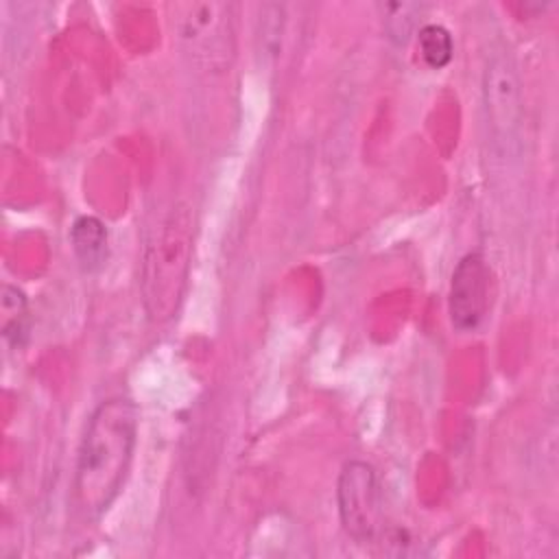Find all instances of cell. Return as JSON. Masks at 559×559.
Masks as SVG:
<instances>
[{
	"mask_svg": "<svg viewBox=\"0 0 559 559\" xmlns=\"http://www.w3.org/2000/svg\"><path fill=\"white\" fill-rule=\"evenodd\" d=\"M138 437V408L124 397L100 402L85 428L74 467V504L87 518H100L118 498Z\"/></svg>",
	"mask_w": 559,
	"mask_h": 559,
	"instance_id": "1",
	"label": "cell"
},
{
	"mask_svg": "<svg viewBox=\"0 0 559 559\" xmlns=\"http://www.w3.org/2000/svg\"><path fill=\"white\" fill-rule=\"evenodd\" d=\"M194 247V212L177 201L151 229L142 253V306L153 323L170 321L186 295Z\"/></svg>",
	"mask_w": 559,
	"mask_h": 559,
	"instance_id": "2",
	"label": "cell"
},
{
	"mask_svg": "<svg viewBox=\"0 0 559 559\" xmlns=\"http://www.w3.org/2000/svg\"><path fill=\"white\" fill-rule=\"evenodd\" d=\"M234 2H186L175 9L173 28L186 55L203 70L225 72L236 55Z\"/></svg>",
	"mask_w": 559,
	"mask_h": 559,
	"instance_id": "3",
	"label": "cell"
},
{
	"mask_svg": "<svg viewBox=\"0 0 559 559\" xmlns=\"http://www.w3.org/2000/svg\"><path fill=\"white\" fill-rule=\"evenodd\" d=\"M483 100L496 148L511 155L520 146L524 96L518 63L504 44H496L483 70Z\"/></svg>",
	"mask_w": 559,
	"mask_h": 559,
	"instance_id": "4",
	"label": "cell"
},
{
	"mask_svg": "<svg viewBox=\"0 0 559 559\" xmlns=\"http://www.w3.org/2000/svg\"><path fill=\"white\" fill-rule=\"evenodd\" d=\"M338 518L345 533L360 544L371 542L382 524V493L376 469L365 461L343 465L336 483Z\"/></svg>",
	"mask_w": 559,
	"mask_h": 559,
	"instance_id": "5",
	"label": "cell"
},
{
	"mask_svg": "<svg viewBox=\"0 0 559 559\" xmlns=\"http://www.w3.org/2000/svg\"><path fill=\"white\" fill-rule=\"evenodd\" d=\"M489 290L491 269L483 253L463 255L452 273L448 297V314L454 330L472 332L483 323L491 304Z\"/></svg>",
	"mask_w": 559,
	"mask_h": 559,
	"instance_id": "6",
	"label": "cell"
},
{
	"mask_svg": "<svg viewBox=\"0 0 559 559\" xmlns=\"http://www.w3.org/2000/svg\"><path fill=\"white\" fill-rule=\"evenodd\" d=\"M70 242L85 271H98L107 260V229L96 216H79L70 229Z\"/></svg>",
	"mask_w": 559,
	"mask_h": 559,
	"instance_id": "7",
	"label": "cell"
},
{
	"mask_svg": "<svg viewBox=\"0 0 559 559\" xmlns=\"http://www.w3.org/2000/svg\"><path fill=\"white\" fill-rule=\"evenodd\" d=\"M417 44H419V52L424 57V61L439 70L445 68L452 61V52H454V44H452V35L445 26L441 24H424L417 33Z\"/></svg>",
	"mask_w": 559,
	"mask_h": 559,
	"instance_id": "8",
	"label": "cell"
},
{
	"mask_svg": "<svg viewBox=\"0 0 559 559\" xmlns=\"http://www.w3.org/2000/svg\"><path fill=\"white\" fill-rule=\"evenodd\" d=\"M384 11V31L395 44H406L417 26L421 4L417 2H386Z\"/></svg>",
	"mask_w": 559,
	"mask_h": 559,
	"instance_id": "9",
	"label": "cell"
},
{
	"mask_svg": "<svg viewBox=\"0 0 559 559\" xmlns=\"http://www.w3.org/2000/svg\"><path fill=\"white\" fill-rule=\"evenodd\" d=\"M2 314H4L2 334L9 341L15 334V343L20 345V336L26 334V325H24V319H26V297L15 286H9V284L2 286Z\"/></svg>",
	"mask_w": 559,
	"mask_h": 559,
	"instance_id": "10",
	"label": "cell"
}]
</instances>
